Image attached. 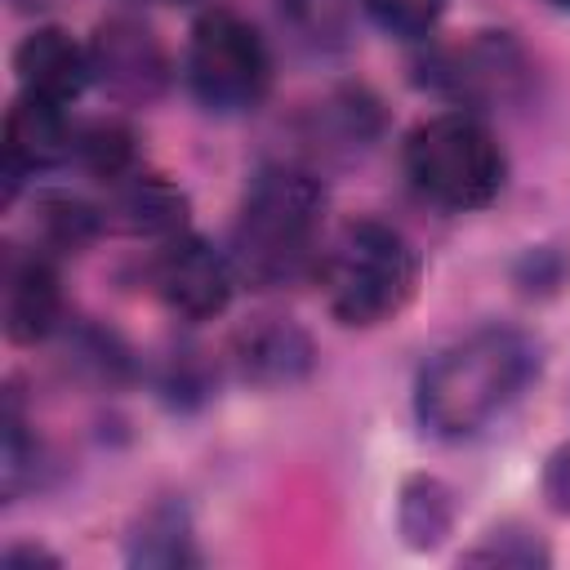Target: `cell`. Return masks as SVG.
I'll return each mask as SVG.
<instances>
[{
  "mask_svg": "<svg viewBox=\"0 0 570 570\" xmlns=\"http://www.w3.org/2000/svg\"><path fill=\"white\" fill-rule=\"evenodd\" d=\"M321 285L330 298V312L343 325H383L392 321L419 285V254L410 240L374 218L347 223L330 254L321 258Z\"/></svg>",
  "mask_w": 570,
  "mask_h": 570,
  "instance_id": "3",
  "label": "cell"
},
{
  "mask_svg": "<svg viewBox=\"0 0 570 570\" xmlns=\"http://www.w3.org/2000/svg\"><path fill=\"white\" fill-rule=\"evenodd\" d=\"M187 85L205 111H254L272 85V58L263 36L232 9L200 13L187 40Z\"/></svg>",
  "mask_w": 570,
  "mask_h": 570,
  "instance_id": "5",
  "label": "cell"
},
{
  "mask_svg": "<svg viewBox=\"0 0 570 570\" xmlns=\"http://www.w3.org/2000/svg\"><path fill=\"white\" fill-rule=\"evenodd\" d=\"M468 566H512V570H534V566H548V548L539 534L521 530V525H503V530H490L472 552H463Z\"/></svg>",
  "mask_w": 570,
  "mask_h": 570,
  "instance_id": "19",
  "label": "cell"
},
{
  "mask_svg": "<svg viewBox=\"0 0 570 570\" xmlns=\"http://www.w3.org/2000/svg\"><path fill=\"white\" fill-rule=\"evenodd\" d=\"M111 214L138 236H178L187 223V196L160 174H120L111 191Z\"/></svg>",
  "mask_w": 570,
  "mask_h": 570,
  "instance_id": "12",
  "label": "cell"
},
{
  "mask_svg": "<svg viewBox=\"0 0 570 570\" xmlns=\"http://www.w3.org/2000/svg\"><path fill=\"white\" fill-rule=\"evenodd\" d=\"M27 566H58V557L45 552V548H31V543L4 552V570H27Z\"/></svg>",
  "mask_w": 570,
  "mask_h": 570,
  "instance_id": "22",
  "label": "cell"
},
{
  "mask_svg": "<svg viewBox=\"0 0 570 570\" xmlns=\"http://www.w3.org/2000/svg\"><path fill=\"white\" fill-rule=\"evenodd\" d=\"M102 232V214L80 200V196H62V191H49L40 196L36 205V236L58 249V254H80L85 245H94V236Z\"/></svg>",
  "mask_w": 570,
  "mask_h": 570,
  "instance_id": "16",
  "label": "cell"
},
{
  "mask_svg": "<svg viewBox=\"0 0 570 570\" xmlns=\"http://www.w3.org/2000/svg\"><path fill=\"white\" fill-rule=\"evenodd\" d=\"M13 71L18 85L27 94L53 98V102H71L89 80H94V62L89 49L80 40H71L62 27H36L18 49H13Z\"/></svg>",
  "mask_w": 570,
  "mask_h": 570,
  "instance_id": "9",
  "label": "cell"
},
{
  "mask_svg": "<svg viewBox=\"0 0 570 570\" xmlns=\"http://www.w3.org/2000/svg\"><path fill=\"white\" fill-rule=\"evenodd\" d=\"M89 62L94 80L120 102H151L169 80L165 49L138 18H107L89 40Z\"/></svg>",
  "mask_w": 570,
  "mask_h": 570,
  "instance_id": "7",
  "label": "cell"
},
{
  "mask_svg": "<svg viewBox=\"0 0 570 570\" xmlns=\"http://www.w3.org/2000/svg\"><path fill=\"white\" fill-rule=\"evenodd\" d=\"M232 365L245 383L258 387H289L312 374L316 347L307 330H298L285 316H254L232 334Z\"/></svg>",
  "mask_w": 570,
  "mask_h": 570,
  "instance_id": "8",
  "label": "cell"
},
{
  "mask_svg": "<svg viewBox=\"0 0 570 570\" xmlns=\"http://www.w3.org/2000/svg\"><path fill=\"white\" fill-rule=\"evenodd\" d=\"M281 18L312 49H338L352 31V0H281Z\"/></svg>",
  "mask_w": 570,
  "mask_h": 570,
  "instance_id": "18",
  "label": "cell"
},
{
  "mask_svg": "<svg viewBox=\"0 0 570 570\" xmlns=\"http://www.w3.org/2000/svg\"><path fill=\"white\" fill-rule=\"evenodd\" d=\"M71 156H76L89 174L116 183L120 174H129V160H134V134H129L120 120H94V125L76 129Z\"/></svg>",
  "mask_w": 570,
  "mask_h": 570,
  "instance_id": "17",
  "label": "cell"
},
{
  "mask_svg": "<svg viewBox=\"0 0 570 570\" xmlns=\"http://www.w3.org/2000/svg\"><path fill=\"white\" fill-rule=\"evenodd\" d=\"M76 129L67 125L62 102L40 98V94H18L9 116H4V165L27 174V169H49L71 156Z\"/></svg>",
  "mask_w": 570,
  "mask_h": 570,
  "instance_id": "10",
  "label": "cell"
},
{
  "mask_svg": "<svg viewBox=\"0 0 570 570\" xmlns=\"http://www.w3.org/2000/svg\"><path fill=\"white\" fill-rule=\"evenodd\" d=\"M129 561L134 566H156V570H178V566H196V548H191V521L178 503H156L138 517L134 534H129Z\"/></svg>",
  "mask_w": 570,
  "mask_h": 570,
  "instance_id": "14",
  "label": "cell"
},
{
  "mask_svg": "<svg viewBox=\"0 0 570 570\" xmlns=\"http://www.w3.org/2000/svg\"><path fill=\"white\" fill-rule=\"evenodd\" d=\"M543 499L552 512L570 517V441L552 450L548 468H543Z\"/></svg>",
  "mask_w": 570,
  "mask_h": 570,
  "instance_id": "21",
  "label": "cell"
},
{
  "mask_svg": "<svg viewBox=\"0 0 570 570\" xmlns=\"http://www.w3.org/2000/svg\"><path fill=\"white\" fill-rule=\"evenodd\" d=\"M62 289L45 254L13 258L4 267V334L13 343H40L58 330Z\"/></svg>",
  "mask_w": 570,
  "mask_h": 570,
  "instance_id": "11",
  "label": "cell"
},
{
  "mask_svg": "<svg viewBox=\"0 0 570 570\" xmlns=\"http://www.w3.org/2000/svg\"><path fill=\"white\" fill-rule=\"evenodd\" d=\"M321 214H325V187L312 174L289 165L263 169L249 183L232 232L236 276L258 289H272L312 272Z\"/></svg>",
  "mask_w": 570,
  "mask_h": 570,
  "instance_id": "2",
  "label": "cell"
},
{
  "mask_svg": "<svg viewBox=\"0 0 570 570\" xmlns=\"http://www.w3.org/2000/svg\"><path fill=\"white\" fill-rule=\"evenodd\" d=\"M151 285L165 298L169 312L187 316V321H209L218 312H227L232 289H236V263L232 254L214 249L200 236H174L156 263H151Z\"/></svg>",
  "mask_w": 570,
  "mask_h": 570,
  "instance_id": "6",
  "label": "cell"
},
{
  "mask_svg": "<svg viewBox=\"0 0 570 570\" xmlns=\"http://www.w3.org/2000/svg\"><path fill=\"white\" fill-rule=\"evenodd\" d=\"M548 4H552V9H566V13H570V0H548Z\"/></svg>",
  "mask_w": 570,
  "mask_h": 570,
  "instance_id": "23",
  "label": "cell"
},
{
  "mask_svg": "<svg viewBox=\"0 0 570 570\" xmlns=\"http://www.w3.org/2000/svg\"><path fill=\"white\" fill-rule=\"evenodd\" d=\"M361 4L387 36H401V40L428 36L445 13V0H361Z\"/></svg>",
  "mask_w": 570,
  "mask_h": 570,
  "instance_id": "20",
  "label": "cell"
},
{
  "mask_svg": "<svg viewBox=\"0 0 570 570\" xmlns=\"http://www.w3.org/2000/svg\"><path fill=\"white\" fill-rule=\"evenodd\" d=\"M534 370L539 352L525 334L485 325L423 365L414 387V414L432 436L463 441L481 432L494 414H503Z\"/></svg>",
  "mask_w": 570,
  "mask_h": 570,
  "instance_id": "1",
  "label": "cell"
},
{
  "mask_svg": "<svg viewBox=\"0 0 570 570\" xmlns=\"http://www.w3.org/2000/svg\"><path fill=\"white\" fill-rule=\"evenodd\" d=\"M517 76V53L512 45L494 40V36H476L472 45L454 49L441 58V85H450L459 98H490V94H503V85Z\"/></svg>",
  "mask_w": 570,
  "mask_h": 570,
  "instance_id": "13",
  "label": "cell"
},
{
  "mask_svg": "<svg viewBox=\"0 0 570 570\" xmlns=\"http://www.w3.org/2000/svg\"><path fill=\"white\" fill-rule=\"evenodd\" d=\"M405 174L441 209H481L503 187V147L468 111H441L410 129Z\"/></svg>",
  "mask_w": 570,
  "mask_h": 570,
  "instance_id": "4",
  "label": "cell"
},
{
  "mask_svg": "<svg viewBox=\"0 0 570 570\" xmlns=\"http://www.w3.org/2000/svg\"><path fill=\"white\" fill-rule=\"evenodd\" d=\"M396 521H401V534L410 548L428 552L436 548L450 525H454V494L445 481L436 476H410L405 490H401V508H396Z\"/></svg>",
  "mask_w": 570,
  "mask_h": 570,
  "instance_id": "15",
  "label": "cell"
}]
</instances>
